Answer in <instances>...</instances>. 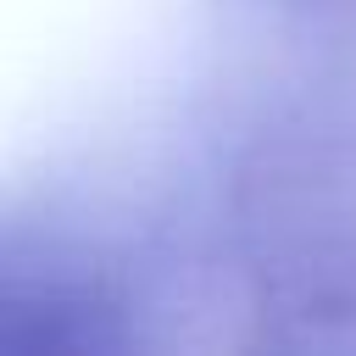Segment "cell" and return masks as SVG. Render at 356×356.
Listing matches in <instances>:
<instances>
[{
  "mask_svg": "<svg viewBox=\"0 0 356 356\" xmlns=\"http://www.w3.org/2000/svg\"><path fill=\"white\" fill-rule=\"evenodd\" d=\"M6 356H100V334L83 300L67 289H39L28 295L11 284L6 295Z\"/></svg>",
  "mask_w": 356,
  "mask_h": 356,
  "instance_id": "cell-1",
  "label": "cell"
}]
</instances>
